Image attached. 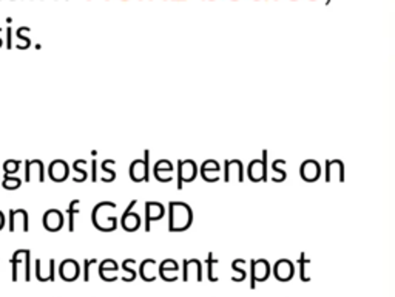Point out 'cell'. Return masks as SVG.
<instances>
[{
    "instance_id": "6da1fadb",
    "label": "cell",
    "mask_w": 395,
    "mask_h": 297,
    "mask_svg": "<svg viewBox=\"0 0 395 297\" xmlns=\"http://www.w3.org/2000/svg\"><path fill=\"white\" fill-rule=\"evenodd\" d=\"M168 232H185L193 225V209L185 201L168 203Z\"/></svg>"
},
{
    "instance_id": "7a4b0ae2",
    "label": "cell",
    "mask_w": 395,
    "mask_h": 297,
    "mask_svg": "<svg viewBox=\"0 0 395 297\" xmlns=\"http://www.w3.org/2000/svg\"><path fill=\"white\" fill-rule=\"evenodd\" d=\"M118 209V204L113 201H100L91 211V223L100 232H113L119 220L115 215V211Z\"/></svg>"
},
{
    "instance_id": "3957f363",
    "label": "cell",
    "mask_w": 395,
    "mask_h": 297,
    "mask_svg": "<svg viewBox=\"0 0 395 297\" xmlns=\"http://www.w3.org/2000/svg\"><path fill=\"white\" fill-rule=\"evenodd\" d=\"M128 176L135 183H148L150 181V150L145 148L144 158H136L128 167Z\"/></svg>"
},
{
    "instance_id": "277c9868",
    "label": "cell",
    "mask_w": 395,
    "mask_h": 297,
    "mask_svg": "<svg viewBox=\"0 0 395 297\" xmlns=\"http://www.w3.org/2000/svg\"><path fill=\"white\" fill-rule=\"evenodd\" d=\"M25 262V280L30 282L31 280V251L30 249H17L14 251V254L9 260V263H11V268H13V273H11V280L13 282H17L19 278V266L20 263Z\"/></svg>"
},
{
    "instance_id": "5b68a950",
    "label": "cell",
    "mask_w": 395,
    "mask_h": 297,
    "mask_svg": "<svg viewBox=\"0 0 395 297\" xmlns=\"http://www.w3.org/2000/svg\"><path fill=\"white\" fill-rule=\"evenodd\" d=\"M178 191H182L184 183H192L196 180V176L199 175V169L198 164L193 160H181L178 161Z\"/></svg>"
},
{
    "instance_id": "8992f818",
    "label": "cell",
    "mask_w": 395,
    "mask_h": 297,
    "mask_svg": "<svg viewBox=\"0 0 395 297\" xmlns=\"http://www.w3.org/2000/svg\"><path fill=\"white\" fill-rule=\"evenodd\" d=\"M136 204H138V200H131L130 204L125 208L124 213H122L120 218H119L120 228L127 232H136L138 229H140V226H142V218H140L138 212L133 211Z\"/></svg>"
},
{
    "instance_id": "52a82bcc",
    "label": "cell",
    "mask_w": 395,
    "mask_h": 297,
    "mask_svg": "<svg viewBox=\"0 0 395 297\" xmlns=\"http://www.w3.org/2000/svg\"><path fill=\"white\" fill-rule=\"evenodd\" d=\"M165 206L159 201H145L144 204V229L145 232L152 231V223L159 221L165 217Z\"/></svg>"
},
{
    "instance_id": "ba28073f",
    "label": "cell",
    "mask_w": 395,
    "mask_h": 297,
    "mask_svg": "<svg viewBox=\"0 0 395 297\" xmlns=\"http://www.w3.org/2000/svg\"><path fill=\"white\" fill-rule=\"evenodd\" d=\"M23 166H25L23 183H31L34 178L39 183L45 181L46 170H45V166H43L42 160H39V158H36V160H25Z\"/></svg>"
},
{
    "instance_id": "9c48e42d",
    "label": "cell",
    "mask_w": 395,
    "mask_h": 297,
    "mask_svg": "<svg viewBox=\"0 0 395 297\" xmlns=\"http://www.w3.org/2000/svg\"><path fill=\"white\" fill-rule=\"evenodd\" d=\"M17 226H20L23 232L30 231V215L26 209H9L8 211V231L16 232Z\"/></svg>"
},
{
    "instance_id": "30bf717a",
    "label": "cell",
    "mask_w": 395,
    "mask_h": 297,
    "mask_svg": "<svg viewBox=\"0 0 395 297\" xmlns=\"http://www.w3.org/2000/svg\"><path fill=\"white\" fill-rule=\"evenodd\" d=\"M50 180L54 183H63L70 178V166L65 160H54L50 163L48 169H46Z\"/></svg>"
},
{
    "instance_id": "8fae6325",
    "label": "cell",
    "mask_w": 395,
    "mask_h": 297,
    "mask_svg": "<svg viewBox=\"0 0 395 297\" xmlns=\"http://www.w3.org/2000/svg\"><path fill=\"white\" fill-rule=\"evenodd\" d=\"M42 225L48 232H59L63 225H65V218L63 213L59 209H48L43 212L42 217Z\"/></svg>"
},
{
    "instance_id": "7c38bea8",
    "label": "cell",
    "mask_w": 395,
    "mask_h": 297,
    "mask_svg": "<svg viewBox=\"0 0 395 297\" xmlns=\"http://www.w3.org/2000/svg\"><path fill=\"white\" fill-rule=\"evenodd\" d=\"M192 274H195L196 282H202L204 274H202L201 260H198V258H184L182 260V280L189 282Z\"/></svg>"
},
{
    "instance_id": "4fadbf2b",
    "label": "cell",
    "mask_w": 395,
    "mask_h": 297,
    "mask_svg": "<svg viewBox=\"0 0 395 297\" xmlns=\"http://www.w3.org/2000/svg\"><path fill=\"white\" fill-rule=\"evenodd\" d=\"M59 276L65 282H74L80 277V265L74 258H65L59 265Z\"/></svg>"
},
{
    "instance_id": "5bb4252c",
    "label": "cell",
    "mask_w": 395,
    "mask_h": 297,
    "mask_svg": "<svg viewBox=\"0 0 395 297\" xmlns=\"http://www.w3.org/2000/svg\"><path fill=\"white\" fill-rule=\"evenodd\" d=\"M159 276L165 282H175L179 277V263L173 258H165L162 263L159 265Z\"/></svg>"
},
{
    "instance_id": "9a60e30c",
    "label": "cell",
    "mask_w": 395,
    "mask_h": 297,
    "mask_svg": "<svg viewBox=\"0 0 395 297\" xmlns=\"http://www.w3.org/2000/svg\"><path fill=\"white\" fill-rule=\"evenodd\" d=\"M158 271H159V266L155 260L145 258L139 266V277L142 278L144 282H153V280H156V277L159 274Z\"/></svg>"
},
{
    "instance_id": "2e32d148",
    "label": "cell",
    "mask_w": 395,
    "mask_h": 297,
    "mask_svg": "<svg viewBox=\"0 0 395 297\" xmlns=\"http://www.w3.org/2000/svg\"><path fill=\"white\" fill-rule=\"evenodd\" d=\"M36 277L39 282H54L56 280V260L50 258V269L48 273L42 271V263L40 260H36Z\"/></svg>"
},
{
    "instance_id": "e0dca14e",
    "label": "cell",
    "mask_w": 395,
    "mask_h": 297,
    "mask_svg": "<svg viewBox=\"0 0 395 297\" xmlns=\"http://www.w3.org/2000/svg\"><path fill=\"white\" fill-rule=\"evenodd\" d=\"M232 175H237V178L242 181V164L238 160L225 161L224 164V180L229 181Z\"/></svg>"
},
{
    "instance_id": "ac0fdd59",
    "label": "cell",
    "mask_w": 395,
    "mask_h": 297,
    "mask_svg": "<svg viewBox=\"0 0 395 297\" xmlns=\"http://www.w3.org/2000/svg\"><path fill=\"white\" fill-rule=\"evenodd\" d=\"M115 160H113V158H108V160H103L102 163H100V170L103 172V175L100 176V181H103V183H113L116 180V172H115V169H113V166H115Z\"/></svg>"
},
{
    "instance_id": "d6986e66",
    "label": "cell",
    "mask_w": 395,
    "mask_h": 297,
    "mask_svg": "<svg viewBox=\"0 0 395 297\" xmlns=\"http://www.w3.org/2000/svg\"><path fill=\"white\" fill-rule=\"evenodd\" d=\"M0 184H2V188L5 191H17L22 188L23 180L16 175H3V180L0 181Z\"/></svg>"
},
{
    "instance_id": "ffe728a7",
    "label": "cell",
    "mask_w": 395,
    "mask_h": 297,
    "mask_svg": "<svg viewBox=\"0 0 395 297\" xmlns=\"http://www.w3.org/2000/svg\"><path fill=\"white\" fill-rule=\"evenodd\" d=\"M267 271H269V266L264 260H259V262L252 263V282H253V278L264 280V278L267 277Z\"/></svg>"
},
{
    "instance_id": "44dd1931",
    "label": "cell",
    "mask_w": 395,
    "mask_h": 297,
    "mask_svg": "<svg viewBox=\"0 0 395 297\" xmlns=\"http://www.w3.org/2000/svg\"><path fill=\"white\" fill-rule=\"evenodd\" d=\"M247 173H249V178L252 181H259V180H262V176H264V166H262V163L258 160L252 161L249 166Z\"/></svg>"
},
{
    "instance_id": "7402d4cb",
    "label": "cell",
    "mask_w": 395,
    "mask_h": 297,
    "mask_svg": "<svg viewBox=\"0 0 395 297\" xmlns=\"http://www.w3.org/2000/svg\"><path fill=\"white\" fill-rule=\"evenodd\" d=\"M79 206H80V200H71L68 203V208H67V213H68V231L70 232H74V217H76V213H79Z\"/></svg>"
},
{
    "instance_id": "603a6c76",
    "label": "cell",
    "mask_w": 395,
    "mask_h": 297,
    "mask_svg": "<svg viewBox=\"0 0 395 297\" xmlns=\"http://www.w3.org/2000/svg\"><path fill=\"white\" fill-rule=\"evenodd\" d=\"M83 163H87V161L85 160H76L73 163V169L76 170V173H79V176H73L74 183H85L87 178H88V172L83 169V167H80Z\"/></svg>"
},
{
    "instance_id": "cb8c5ba5",
    "label": "cell",
    "mask_w": 395,
    "mask_h": 297,
    "mask_svg": "<svg viewBox=\"0 0 395 297\" xmlns=\"http://www.w3.org/2000/svg\"><path fill=\"white\" fill-rule=\"evenodd\" d=\"M136 263V260H133V258H127V260H124V263H122V269H124V271L128 274V276H125V277H122V280L124 282H133L135 278H136V271L133 268H131V265H135Z\"/></svg>"
},
{
    "instance_id": "d4e9b609",
    "label": "cell",
    "mask_w": 395,
    "mask_h": 297,
    "mask_svg": "<svg viewBox=\"0 0 395 297\" xmlns=\"http://www.w3.org/2000/svg\"><path fill=\"white\" fill-rule=\"evenodd\" d=\"M5 175H16L20 169V161L19 160H6L2 166Z\"/></svg>"
},
{
    "instance_id": "484cf974",
    "label": "cell",
    "mask_w": 395,
    "mask_h": 297,
    "mask_svg": "<svg viewBox=\"0 0 395 297\" xmlns=\"http://www.w3.org/2000/svg\"><path fill=\"white\" fill-rule=\"evenodd\" d=\"M205 263H207V277H209V280L210 282H218V277L215 276V269H213L215 263H218V260L213 258V254L212 253L207 255Z\"/></svg>"
},
{
    "instance_id": "4316f807",
    "label": "cell",
    "mask_w": 395,
    "mask_h": 297,
    "mask_svg": "<svg viewBox=\"0 0 395 297\" xmlns=\"http://www.w3.org/2000/svg\"><path fill=\"white\" fill-rule=\"evenodd\" d=\"M28 31H30V28H28V26H20V28H19V30H17V33H16V34H17V42H19V41H22V42H23L22 50H26L28 46L31 45L30 37H26V33H28Z\"/></svg>"
},
{
    "instance_id": "83f0119b",
    "label": "cell",
    "mask_w": 395,
    "mask_h": 297,
    "mask_svg": "<svg viewBox=\"0 0 395 297\" xmlns=\"http://www.w3.org/2000/svg\"><path fill=\"white\" fill-rule=\"evenodd\" d=\"M100 271H119V265L113 258H105L99 263V273Z\"/></svg>"
},
{
    "instance_id": "f1b7e54d",
    "label": "cell",
    "mask_w": 395,
    "mask_h": 297,
    "mask_svg": "<svg viewBox=\"0 0 395 297\" xmlns=\"http://www.w3.org/2000/svg\"><path fill=\"white\" fill-rule=\"evenodd\" d=\"M153 170H168V172H172L173 173V170H175V166H173V163L170 161V160H158L156 163H155V166H153Z\"/></svg>"
},
{
    "instance_id": "f546056e",
    "label": "cell",
    "mask_w": 395,
    "mask_h": 297,
    "mask_svg": "<svg viewBox=\"0 0 395 297\" xmlns=\"http://www.w3.org/2000/svg\"><path fill=\"white\" fill-rule=\"evenodd\" d=\"M91 265H96V258H85L82 262V278L83 282H90V268Z\"/></svg>"
},
{
    "instance_id": "4dcf8cb0",
    "label": "cell",
    "mask_w": 395,
    "mask_h": 297,
    "mask_svg": "<svg viewBox=\"0 0 395 297\" xmlns=\"http://www.w3.org/2000/svg\"><path fill=\"white\" fill-rule=\"evenodd\" d=\"M199 175L207 183H215L219 180V170H199Z\"/></svg>"
},
{
    "instance_id": "1f68e13d",
    "label": "cell",
    "mask_w": 395,
    "mask_h": 297,
    "mask_svg": "<svg viewBox=\"0 0 395 297\" xmlns=\"http://www.w3.org/2000/svg\"><path fill=\"white\" fill-rule=\"evenodd\" d=\"M153 175L159 183H172L173 181V175L168 170H153Z\"/></svg>"
},
{
    "instance_id": "d6a6232c",
    "label": "cell",
    "mask_w": 395,
    "mask_h": 297,
    "mask_svg": "<svg viewBox=\"0 0 395 297\" xmlns=\"http://www.w3.org/2000/svg\"><path fill=\"white\" fill-rule=\"evenodd\" d=\"M199 170H219L221 172V166L218 161H215V160H207L201 164L199 167Z\"/></svg>"
},
{
    "instance_id": "836d02e7",
    "label": "cell",
    "mask_w": 395,
    "mask_h": 297,
    "mask_svg": "<svg viewBox=\"0 0 395 297\" xmlns=\"http://www.w3.org/2000/svg\"><path fill=\"white\" fill-rule=\"evenodd\" d=\"M98 169H99L98 161H96V160H93V161H91V173H90L93 183H96V181L99 180V176H98Z\"/></svg>"
},
{
    "instance_id": "e575fe53",
    "label": "cell",
    "mask_w": 395,
    "mask_h": 297,
    "mask_svg": "<svg viewBox=\"0 0 395 297\" xmlns=\"http://www.w3.org/2000/svg\"><path fill=\"white\" fill-rule=\"evenodd\" d=\"M11 34H13V30L8 26V28H6V48H8V50H11V48H13V42H11L13 37H11Z\"/></svg>"
},
{
    "instance_id": "d590c367",
    "label": "cell",
    "mask_w": 395,
    "mask_h": 297,
    "mask_svg": "<svg viewBox=\"0 0 395 297\" xmlns=\"http://www.w3.org/2000/svg\"><path fill=\"white\" fill-rule=\"evenodd\" d=\"M5 226H6V215L2 211H0V231H2Z\"/></svg>"
},
{
    "instance_id": "8d00e7d4",
    "label": "cell",
    "mask_w": 395,
    "mask_h": 297,
    "mask_svg": "<svg viewBox=\"0 0 395 297\" xmlns=\"http://www.w3.org/2000/svg\"><path fill=\"white\" fill-rule=\"evenodd\" d=\"M0 31H2V28H0ZM2 43H3V42H2V39H0V46H2Z\"/></svg>"
}]
</instances>
